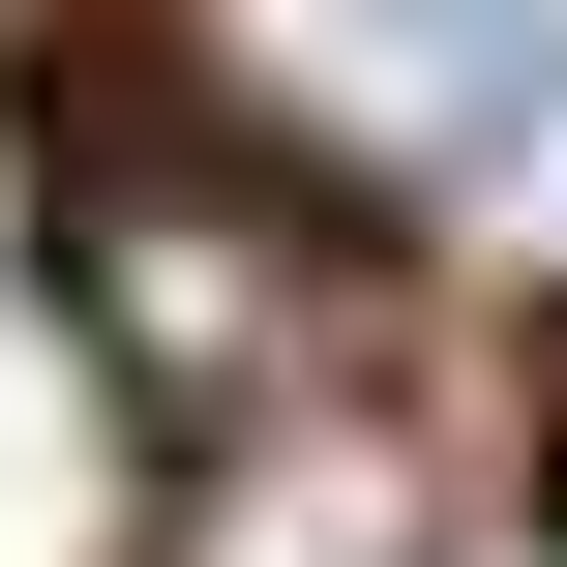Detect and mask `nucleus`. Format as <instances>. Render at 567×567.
Returning a JSON list of instances; mask_svg holds the SVG:
<instances>
[{
	"label": "nucleus",
	"mask_w": 567,
	"mask_h": 567,
	"mask_svg": "<svg viewBox=\"0 0 567 567\" xmlns=\"http://www.w3.org/2000/svg\"><path fill=\"white\" fill-rule=\"evenodd\" d=\"M150 567H449V449H419L359 359H299V389L179 419V478H150Z\"/></svg>",
	"instance_id": "obj_2"
},
{
	"label": "nucleus",
	"mask_w": 567,
	"mask_h": 567,
	"mask_svg": "<svg viewBox=\"0 0 567 567\" xmlns=\"http://www.w3.org/2000/svg\"><path fill=\"white\" fill-rule=\"evenodd\" d=\"M179 90L269 209H389L567 299V0H179Z\"/></svg>",
	"instance_id": "obj_1"
},
{
	"label": "nucleus",
	"mask_w": 567,
	"mask_h": 567,
	"mask_svg": "<svg viewBox=\"0 0 567 567\" xmlns=\"http://www.w3.org/2000/svg\"><path fill=\"white\" fill-rule=\"evenodd\" d=\"M538 419H567V359H538Z\"/></svg>",
	"instance_id": "obj_3"
}]
</instances>
